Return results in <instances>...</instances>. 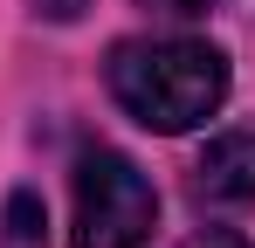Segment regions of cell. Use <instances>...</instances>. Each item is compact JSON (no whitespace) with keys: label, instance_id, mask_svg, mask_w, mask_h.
Wrapping results in <instances>:
<instances>
[{"label":"cell","instance_id":"277c9868","mask_svg":"<svg viewBox=\"0 0 255 248\" xmlns=\"http://www.w3.org/2000/svg\"><path fill=\"white\" fill-rule=\"evenodd\" d=\"M42 242V200L35 193H14L0 214V248H35Z\"/></svg>","mask_w":255,"mask_h":248},{"label":"cell","instance_id":"7a4b0ae2","mask_svg":"<svg viewBox=\"0 0 255 248\" xmlns=\"http://www.w3.org/2000/svg\"><path fill=\"white\" fill-rule=\"evenodd\" d=\"M152 228H159L152 179L125 152H111V145L76 152V221H69V242L76 248H145Z\"/></svg>","mask_w":255,"mask_h":248},{"label":"cell","instance_id":"6da1fadb","mask_svg":"<svg viewBox=\"0 0 255 248\" xmlns=\"http://www.w3.org/2000/svg\"><path fill=\"white\" fill-rule=\"evenodd\" d=\"M104 83L118 111L159 138L200 131L228 104V55L200 35H131L104 55Z\"/></svg>","mask_w":255,"mask_h":248},{"label":"cell","instance_id":"3957f363","mask_svg":"<svg viewBox=\"0 0 255 248\" xmlns=\"http://www.w3.org/2000/svg\"><path fill=\"white\" fill-rule=\"evenodd\" d=\"M193 193L214 207H249L255 200V131H221L193 172Z\"/></svg>","mask_w":255,"mask_h":248},{"label":"cell","instance_id":"8992f818","mask_svg":"<svg viewBox=\"0 0 255 248\" xmlns=\"http://www.w3.org/2000/svg\"><path fill=\"white\" fill-rule=\"evenodd\" d=\"M179 248H255V242L235 235V228H207V235H193V242H179Z\"/></svg>","mask_w":255,"mask_h":248},{"label":"cell","instance_id":"5b68a950","mask_svg":"<svg viewBox=\"0 0 255 248\" xmlns=\"http://www.w3.org/2000/svg\"><path fill=\"white\" fill-rule=\"evenodd\" d=\"M152 14H166V21H200V14H214L221 0H145Z\"/></svg>","mask_w":255,"mask_h":248},{"label":"cell","instance_id":"52a82bcc","mask_svg":"<svg viewBox=\"0 0 255 248\" xmlns=\"http://www.w3.org/2000/svg\"><path fill=\"white\" fill-rule=\"evenodd\" d=\"M35 7H42V14H48V21H76V14H83V7H90V0H35Z\"/></svg>","mask_w":255,"mask_h":248}]
</instances>
